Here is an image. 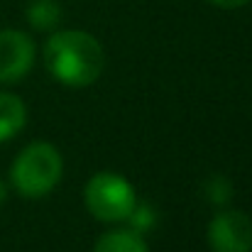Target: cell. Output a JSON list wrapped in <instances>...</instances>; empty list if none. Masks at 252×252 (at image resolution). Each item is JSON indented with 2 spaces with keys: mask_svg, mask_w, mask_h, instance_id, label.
Listing matches in <instances>:
<instances>
[{
  "mask_svg": "<svg viewBox=\"0 0 252 252\" xmlns=\"http://www.w3.org/2000/svg\"><path fill=\"white\" fill-rule=\"evenodd\" d=\"M62 174H64V162L52 142L27 145L10 167L12 186L25 198H42L52 193L62 181Z\"/></svg>",
  "mask_w": 252,
  "mask_h": 252,
  "instance_id": "cell-2",
  "label": "cell"
},
{
  "mask_svg": "<svg viewBox=\"0 0 252 252\" xmlns=\"http://www.w3.org/2000/svg\"><path fill=\"white\" fill-rule=\"evenodd\" d=\"M25 17L34 30H54L62 22V5L57 0H32Z\"/></svg>",
  "mask_w": 252,
  "mask_h": 252,
  "instance_id": "cell-8",
  "label": "cell"
},
{
  "mask_svg": "<svg viewBox=\"0 0 252 252\" xmlns=\"http://www.w3.org/2000/svg\"><path fill=\"white\" fill-rule=\"evenodd\" d=\"M93 252H147V243L135 230H110L95 243Z\"/></svg>",
  "mask_w": 252,
  "mask_h": 252,
  "instance_id": "cell-7",
  "label": "cell"
},
{
  "mask_svg": "<svg viewBox=\"0 0 252 252\" xmlns=\"http://www.w3.org/2000/svg\"><path fill=\"white\" fill-rule=\"evenodd\" d=\"M27 123V108L15 93H0V142H7L22 132Z\"/></svg>",
  "mask_w": 252,
  "mask_h": 252,
  "instance_id": "cell-6",
  "label": "cell"
},
{
  "mask_svg": "<svg viewBox=\"0 0 252 252\" xmlns=\"http://www.w3.org/2000/svg\"><path fill=\"white\" fill-rule=\"evenodd\" d=\"M34 39L22 30H0V84L25 79L34 64Z\"/></svg>",
  "mask_w": 252,
  "mask_h": 252,
  "instance_id": "cell-5",
  "label": "cell"
},
{
  "mask_svg": "<svg viewBox=\"0 0 252 252\" xmlns=\"http://www.w3.org/2000/svg\"><path fill=\"white\" fill-rule=\"evenodd\" d=\"M127 220H130V230H135V233L142 235V233H150V230L157 228L159 216H157L155 206H150V203H135V208L127 216Z\"/></svg>",
  "mask_w": 252,
  "mask_h": 252,
  "instance_id": "cell-9",
  "label": "cell"
},
{
  "mask_svg": "<svg viewBox=\"0 0 252 252\" xmlns=\"http://www.w3.org/2000/svg\"><path fill=\"white\" fill-rule=\"evenodd\" d=\"M44 64L59 84L84 88L95 84L103 74L105 52L100 42L84 30H62L47 39Z\"/></svg>",
  "mask_w": 252,
  "mask_h": 252,
  "instance_id": "cell-1",
  "label": "cell"
},
{
  "mask_svg": "<svg viewBox=\"0 0 252 252\" xmlns=\"http://www.w3.org/2000/svg\"><path fill=\"white\" fill-rule=\"evenodd\" d=\"M206 2H211L216 7H223V10H235V7H243L248 0H206Z\"/></svg>",
  "mask_w": 252,
  "mask_h": 252,
  "instance_id": "cell-11",
  "label": "cell"
},
{
  "mask_svg": "<svg viewBox=\"0 0 252 252\" xmlns=\"http://www.w3.org/2000/svg\"><path fill=\"white\" fill-rule=\"evenodd\" d=\"M206 238L213 252H250L252 218L243 211L223 208L211 218Z\"/></svg>",
  "mask_w": 252,
  "mask_h": 252,
  "instance_id": "cell-4",
  "label": "cell"
},
{
  "mask_svg": "<svg viewBox=\"0 0 252 252\" xmlns=\"http://www.w3.org/2000/svg\"><path fill=\"white\" fill-rule=\"evenodd\" d=\"M206 198L213 206H228L233 201V184L225 176H211L206 181Z\"/></svg>",
  "mask_w": 252,
  "mask_h": 252,
  "instance_id": "cell-10",
  "label": "cell"
},
{
  "mask_svg": "<svg viewBox=\"0 0 252 252\" xmlns=\"http://www.w3.org/2000/svg\"><path fill=\"white\" fill-rule=\"evenodd\" d=\"M5 198H7V184L0 179V206L5 203Z\"/></svg>",
  "mask_w": 252,
  "mask_h": 252,
  "instance_id": "cell-12",
  "label": "cell"
},
{
  "mask_svg": "<svg viewBox=\"0 0 252 252\" xmlns=\"http://www.w3.org/2000/svg\"><path fill=\"white\" fill-rule=\"evenodd\" d=\"M84 203L93 218L103 223H120L132 213L137 196L135 186L125 176L115 171H98L86 181Z\"/></svg>",
  "mask_w": 252,
  "mask_h": 252,
  "instance_id": "cell-3",
  "label": "cell"
}]
</instances>
